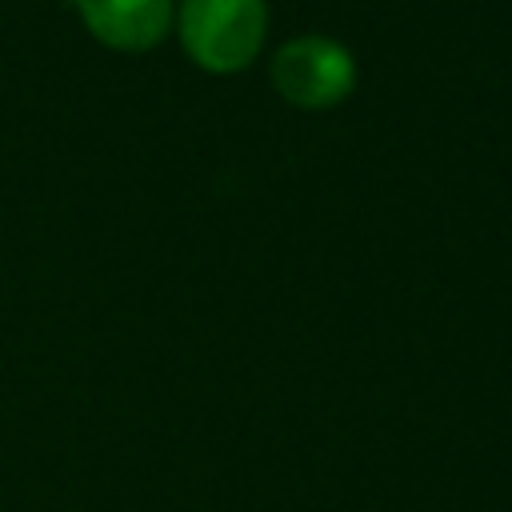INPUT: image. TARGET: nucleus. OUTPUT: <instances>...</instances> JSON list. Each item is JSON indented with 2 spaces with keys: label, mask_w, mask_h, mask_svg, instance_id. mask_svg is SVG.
I'll return each mask as SVG.
<instances>
[{
  "label": "nucleus",
  "mask_w": 512,
  "mask_h": 512,
  "mask_svg": "<svg viewBox=\"0 0 512 512\" xmlns=\"http://www.w3.org/2000/svg\"><path fill=\"white\" fill-rule=\"evenodd\" d=\"M88 32L120 52H144L172 28V0H76Z\"/></svg>",
  "instance_id": "nucleus-3"
},
{
  "label": "nucleus",
  "mask_w": 512,
  "mask_h": 512,
  "mask_svg": "<svg viewBox=\"0 0 512 512\" xmlns=\"http://www.w3.org/2000/svg\"><path fill=\"white\" fill-rule=\"evenodd\" d=\"M180 44L204 72H240L268 32L264 0H180Z\"/></svg>",
  "instance_id": "nucleus-1"
},
{
  "label": "nucleus",
  "mask_w": 512,
  "mask_h": 512,
  "mask_svg": "<svg viewBox=\"0 0 512 512\" xmlns=\"http://www.w3.org/2000/svg\"><path fill=\"white\" fill-rule=\"evenodd\" d=\"M356 84V64L328 36H296L272 56V88L296 108H332Z\"/></svg>",
  "instance_id": "nucleus-2"
}]
</instances>
